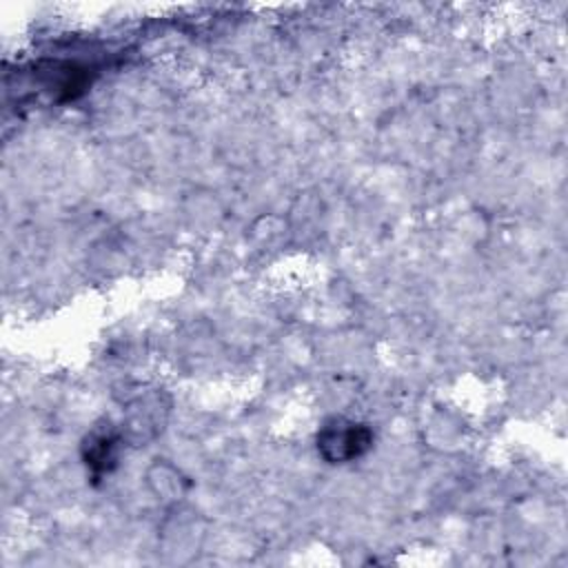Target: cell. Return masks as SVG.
Listing matches in <instances>:
<instances>
[{"instance_id":"1","label":"cell","mask_w":568,"mask_h":568,"mask_svg":"<svg viewBox=\"0 0 568 568\" xmlns=\"http://www.w3.org/2000/svg\"><path fill=\"white\" fill-rule=\"evenodd\" d=\"M373 446V430L357 422L333 419L322 426L317 448L331 464H344L362 457Z\"/></svg>"},{"instance_id":"2","label":"cell","mask_w":568,"mask_h":568,"mask_svg":"<svg viewBox=\"0 0 568 568\" xmlns=\"http://www.w3.org/2000/svg\"><path fill=\"white\" fill-rule=\"evenodd\" d=\"M84 459L95 479L111 473L118 462V435L111 430H95L84 446Z\"/></svg>"}]
</instances>
